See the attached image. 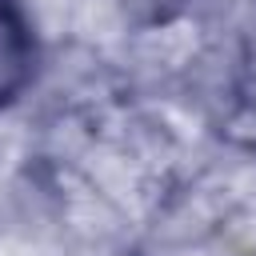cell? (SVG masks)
<instances>
[{
	"label": "cell",
	"instance_id": "cell-1",
	"mask_svg": "<svg viewBox=\"0 0 256 256\" xmlns=\"http://www.w3.org/2000/svg\"><path fill=\"white\" fill-rule=\"evenodd\" d=\"M36 72V36L24 0H0V108L12 104Z\"/></svg>",
	"mask_w": 256,
	"mask_h": 256
}]
</instances>
